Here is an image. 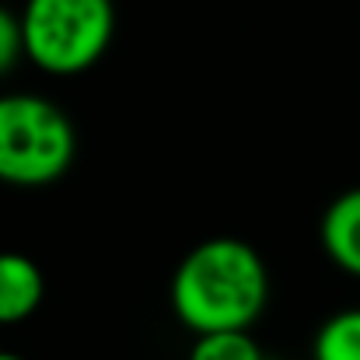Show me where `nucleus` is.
<instances>
[{
    "label": "nucleus",
    "mask_w": 360,
    "mask_h": 360,
    "mask_svg": "<svg viewBox=\"0 0 360 360\" xmlns=\"http://www.w3.org/2000/svg\"><path fill=\"white\" fill-rule=\"evenodd\" d=\"M172 311L196 336L248 333L269 301L262 255L241 238H207L182 255L172 276Z\"/></svg>",
    "instance_id": "nucleus-1"
},
{
    "label": "nucleus",
    "mask_w": 360,
    "mask_h": 360,
    "mask_svg": "<svg viewBox=\"0 0 360 360\" xmlns=\"http://www.w3.org/2000/svg\"><path fill=\"white\" fill-rule=\"evenodd\" d=\"M25 53L49 77H77L91 70L112 46V0H25Z\"/></svg>",
    "instance_id": "nucleus-3"
},
{
    "label": "nucleus",
    "mask_w": 360,
    "mask_h": 360,
    "mask_svg": "<svg viewBox=\"0 0 360 360\" xmlns=\"http://www.w3.org/2000/svg\"><path fill=\"white\" fill-rule=\"evenodd\" d=\"M189 360H266V354L252 333H210L196 336Z\"/></svg>",
    "instance_id": "nucleus-7"
},
{
    "label": "nucleus",
    "mask_w": 360,
    "mask_h": 360,
    "mask_svg": "<svg viewBox=\"0 0 360 360\" xmlns=\"http://www.w3.org/2000/svg\"><path fill=\"white\" fill-rule=\"evenodd\" d=\"M46 297V276L25 252H0V326L28 322Z\"/></svg>",
    "instance_id": "nucleus-4"
},
{
    "label": "nucleus",
    "mask_w": 360,
    "mask_h": 360,
    "mask_svg": "<svg viewBox=\"0 0 360 360\" xmlns=\"http://www.w3.org/2000/svg\"><path fill=\"white\" fill-rule=\"evenodd\" d=\"M21 60H28V53H25L21 11H11L7 4H0V77L11 74Z\"/></svg>",
    "instance_id": "nucleus-8"
},
{
    "label": "nucleus",
    "mask_w": 360,
    "mask_h": 360,
    "mask_svg": "<svg viewBox=\"0 0 360 360\" xmlns=\"http://www.w3.org/2000/svg\"><path fill=\"white\" fill-rule=\"evenodd\" d=\"M311 360H360V308H343L319 326Z\"/></svg>",
    "instance_id": "nucleus-6"
},
{
    "label": "nucleus",
    "mask_w": 360,
    "mask_h": 360,
    "mask_svg": "<svg viewBox=\"0 0 360 360\" xmlns=\"http://www.w3.org/2000/svg\"><path fill=\"white\" fill-rule=\"evenodd\" d=\"M77 154L70 116L28 91L0 95V182L39 189L67 175Z\"/></svg>",
    "instance_id": "nucleus-2"
},
{
    "label": "nucleus",
    "mask_w": 360,
    "mask_h": 360,
    "mask_svg": "<svg viewBox=\"0 0 360 360\" xmlns=\"http://www.w3.org/2000/svg\"><path fill=\"white\" fill-rule=\"evenodd\" d=\"M319 238H322V252L329 255V262L343 269L347 276L360 280V186L340 193L326 207Z\"/></svg>",
    "instance_id": "nucleus-5"
},
{
    "label": "nucleus",
    "mask_w": 360,
    "mask_h": 360,
    "mask_svg": "<svg viewBox=\"0 0 360 360\" xmlns=\"http://www.w3.org/2000/svg\"><path fill=\"white\" fill-rule=\"evenodd\" d=\"M0 360H25V357H18V354H7V350H0Z\"/></svg>",
    "instance_id": "nucleus-9"
}]
</instances>
